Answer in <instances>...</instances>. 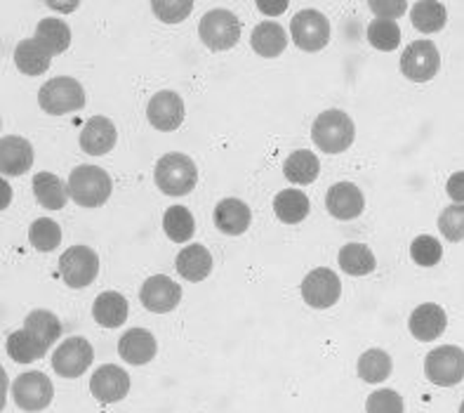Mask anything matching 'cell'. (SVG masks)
I'll use <instances>...</instances> for the list:
<instances>
[{
  "instance_id": "obj_1",
  "label": "cell",
  "mask_w": 464,
  "mask_h": 413,
  "mask_svg": "<svg viewBox=\"0 0 464 413\" xmlns=\"http://www.w3.org/2000/svg\"><path fill=\"white\" fill-rule=\"evenodd\" d=\"M314 144L325 153H342L352 147L353 137H356V125L352 116L340 109H328L321 112L314 121L312 128Z\"/></svg>"
},
{
  "instance_id": "obj_2",
  "label": "cell",
  "mask_w": 464,
  "mask_h": 413,
  "mask_svg": "<svg viewBox=\"0 0 464 413\" xmlns=\"http://www.w3.org/2000/svg\"><path fill=\"white\" fill-rule=\"evenodd\" d=\"M156 187L168 196H187L198 182V168L187 153H165L156 163Z\"/></svg>"
},
{
  "instance_id": "obj_3",
  "label": "cell",
  "mask_w": 464,
  "mask_h": 413,
  "mask_svg": "<svg viewBox=\"0 0 464 413\" xmlns=\"http://www.w3.org/2000/svg\"><path fill=\"white\" fill-rule=\"evenodd\" d=\"M111 177L100 165H78L69 175V196L82 208H97L111 196Z\"/></svg>"
},
{
  "instance_id": "obj_4",
  "label": "cell",
  "mask_w": 464,
  "mask_h": 413,
  "mask_svg": "<svg viewBox=\"0 0 464 413\" xmlns=\"http://www.w3.org/2000/svg\"><path fill=\"white\" fill-rule=\"evenodd\" d=\"M38 104L50 116H64L69 112H78L85 106V90L76 78L57 76L38 90Z\"/></svg>"
},
{
  "instance_id": "obj_5",
  "label": "cell",
  "mask_w": 464,
  "mask_h": 413,
  "mask_svg": "<svg viewBox=\"0 0 464 413\" xmlns=\"http://www.w3.org/2000/svg\"><path fill=\"white\" fill-rule=\"evenodd\" d=\"M200 41L206 43L210 50L222 53L229 50L241 38V22L234 12L229 10H210L198 24Z\"/></svg>"
},
{
  "instance_id": "obj_6",
  "label": "cell",
  "mask_w": 464,
  "mask_h": 413,
  "mask_svg": "<svg viewBox=\"0 0 464 413\" xmlns=\"http://www.w3.org/2000/svg\"><path fill=\"white\" fill-rule=\"evenodd\" d=\"M59 274H62L69 289H85L100 274V258H97L92 248L71 246L59 258Z\"/></svg>"
},
{
  "instance_id": "obj_7",
  "label": "cell",
  "mask_w": 464,
  "mask_h": 413,
  "mask_svg": "<svg viewBox=\"0 0 464 413\" xmlns=\"http://www.w3.org/2000/svg\"><path fill=\"white\" fill-rule=\"evenodd\" d=\"M424 373L439 388H453L464 378V349L455 345H443L427 354Z\"/></svg>"
},
{
  "instance_id": "obj_8",
  "label": "cell",
  "mask_w": 464,
  "mask_h": 413,
  "mask_svg": "<svg viewBox=\"0 0 464 413\" xmlns=\"http://www.w3.org/2000/svg\"><path fill=\"white\" fill-rule=\"evenodd\" d=\"M53 397L54 388L43 371L22 373L12 383V399L24 411H43L45 407H50Z\"/></svg>"
},
{
  "instance_id": "obj_9",
  "label": "cell",
  "mask_w": 464,
  "mask_h": 413,
  "mask_svg": "<svg viewBox=\"0 0 464 413\" xmlns=\"http://www.w3.org/2000/svg\"><path fill=\"white\" fill-rule=\"evenodd\" d=\"M295 45L304 53H318L330 41V22L325 15L316 10H302L293 17L290 24Z\"/></svg>"
},
{
  "instance_id": "obj_10",
  "label": "cell",
  "mask_w": 464,
  "mask_h": 413,
  "mask_svg": "<svg viewBox=\"0 0 464 413\" xmlns=\"http://www.w3.org/2000/svg\"><path fill=\"white\" fill-rule=\"evenodd\" d=\"M441 54L431 41H415L401 54V71L403 76L415 83H427L439 74Z\"/></svg>"
},
{
  "instance_id": "obj_11",
  "label": "cell",
  "mask_w": 464,
  "mask_h": 413,
  "mask_svg": "<svg viewBox=\"0 0 464 413\" xmlns=\"http://www.w3.org/2000/svg\"><path fill=\"white\" fill-rule=\"evenodd\" d=\"M342 295V281L335 271L328 267H318L309 271L302 281V298L314 310H328L335 305Z\"/></svg>"
},
{
  "instance_id": "obj_12",
  "label": "cell",
  "mask_w": 464,
  "mask_h": 413,
  "mask_svg": "<svg viewBox=\"0 0 464 413\" xmlns=\"http://www.w3.org/2000/svg\"><path fill=\"white\" fill-rule=\"evenodd\" d=\"M92 359V345L85 338H69L54 349L53 369L62 378H78L88 371Z\"/></svg>"
},
{
  "instance_id": "obj_13",
  "label": "cell",
  "mask_w": 464,
  "mask_h": 413,
  "mask_svg": "<svg viewBox=\"0 0 464 413\" xmlns=\"http://www.w3.org/2000/svg\"><path fill=\"white\" fill-rule=\"evenodd\" d=\"M179 300H182V286L172 281L170 277H163V274L147 279L140 289V302L147 307L149 312H172L179 305Z\"/></svg>"
},
{
  "instance_id": "obj_14",
  "label": "cell",
  "mask_w": 464,
  "mask_h": 413,
  "mask_svg": "<svg viewBox=\"0 0 464 413\" xmlns=\"http://www.w3.org/2000/svg\"><path fill=\"white\" fill-rule=\"evenodd\" d=\"M147 118L156 130H163V133L177 130L184 121L182 94L172 93V90L156 93L147 106Z\"/></svg>"
},
{
  "instance_id": "obj_15",
  "label": "cell",
  "mask_w": 464,
  "mask_h": 413,
  "mask_svg": "<svg viewBox=\"0 0 464 413\" xmlns=\"http://www.w3.org/2000/svg\"><path fill=\"white\" fill-rule=\"evenodd\" d=\"M90 392L102 404H113V401L125 399V395L130 392V376L121 366H100L90 378Z\"/></svg>"
},
{
  "instance_id": "obj_16",
  "label": "cell",
  "mask_w": 464,
  "mask_h": 413,
  "mask_svg": "<svg viewBox=\"0 0 464 413\" xmlns=\"http://www.w3.org/2000/svg\"><path fill=\"white\" fill-rule=\"evenodd\" d=\"M325 208L333 218L353 220L359 218L365 208L363 192L353 182H337L325 194Z\"/></svg>"
},
{
  "instance_id": "obj_17",
  "label": "cell",
  "mask_w": 464,
  "mask_h": 413,
  "mask_svg": "<svg viewBox=\"0 0 464 413\" xmlns=\"http://www.w3.org/2000/svg\"><path fill=\"white\" fill-rule=\"evenodd\" d=\"M34 165V147L29 140L5 135L0 140V171L5 177L24 175Z\"/></svg>"
},
{
  "instance_id": "obj_18",
  "label": "cell",
  "mask_w": 464,
  "mask_h": 413,
  "mask_svg": "<svg viewBox=\"0 0 464 413\" xmlns=\"http://www.w3.org/2000/svg\"><path fill=\"white\" fill-rule=\"evenodd\" d=\"M118 133L111 118L94 116L90 118L81 133V149L90 156H104L116 147Z\"/></svg>"
},
{
  "instance_id": "obj_19",
  "label": "cell",
  "mask_w": 464,
  "mask_h": 413,
  "mask_svg": "<svg viewBox=\"0 0 464 413\" xmlns=\"http://www.w3.org/2000/svg\"><path fill=\"white\" fill-rule=\"evenodd\" d=\"M408 326H411L412 338H418V340L422 342L436 340V338H441V333L448 326L446 310L434 305V302H424V305H420L418 310L411 314Z\"/></svg>"
},
{
  "instance_id": "obj_20",
  "label": "cell",
  "mask_w": 464,
  "mask_h": 413,
  "mask_svg": "<svg viewBox=\"0 0 464 413\" xmlns=\"http://www.w3.org/2000/svg\"><path fill=\"white\" fill-rule=\"evenodd\" d=\"M156 338L144 329L125 330L118 340V354L132 366H144L156 357Z\"/></svg>"
},
{
  "instance_id": "obj_21",
  "label": "cell",
  "mask_w": 464,
  "mask_h": 413,
  "mask_svg": "<svg viewBox=\"0 0 464 413\" xmlns=\"http://www.w3.org/2000/svg\"><path fill=\"white\" fill-rule=\"evenodd\" d=\"M250 208L238 199H224L215 208V224L227 236H241L250 227Z\"/></svg>"
},
{
  "instance_id": "obj_22",
  "label": "cell",
  "mask_w": 464,
  "mask_h": 413,
  "mask_svg": "<svg viewBox=\"0 0 464 413\" xmlns=\"http://www.w3.org/2000/svg\"><path fill=\"white\" fill-rule=\"evenodd\" d=\"M50 62H53V53L43 43L35 41V38H26V41H22L14 47V64L26 76H41V74H45L50 69Z\"/></svg>"
},
{
  "instance_id": "obj_23",
  "label": "cell",
  "mask_w": 464,
  "mask_h": 413,
  "mask_svg": "<svg viewBox=\"0 0 464 413\" xmlns=\"http://www.w3.org/2000/svg\"><path fill=\"white\" fill-rule=\"evenodd\" d=\"M177 271L187 281H203L212 271L210 251L206 246H200V243H191V246L182 248L179 255H177Z\"/></svg>"
},
{
  "instance_id": "obj_24",
  "label": "cell",
  "mask_w": 464,
  "mask_h": 413,
  "mask_svg": "<svg viewBox=\"0 0 464 413\" xmlns=\"http://www.w3.org/2000/svg\"><path fill=\"white\" fill-rule=\"evenodd\" d=\"M250 45H253V50L259 57L274 59L285 50V45H288V35H285V29H283L281 24L262 22L253 29Z\"/></svg>"
},
{
  "instance_id": "obj_25",
  "label": "cell",
  "mask_w": 464,
  "mask_h": 413,
  "mask_svg": "<svg viewBox=\"0 0 464 413\" xmlns=\"http://www.w3.org/2000/svg\"><path fill=\"white\" fill-rule=\"evenodd\" d=\"M92 317L104 329H118L128 319V300L121 293H116V290H106V293H102L94 300Z\"/></svg>"
},
{
  "instance_id": "obj_26",
  "label": "cell",
  "mask_w": 464,
  "mask_h": 413,
  "mask_svg": "<svg viewBox=\"0 0 464 413\" xmlns=\"http://www.w3.org/2000/svg\"><path fill=\"white\" fill-rule=\"evenodd\" d=\"M34 194L47 211H62L69 199V187L53 172H38L34 177Z\"/></svg>"
},
{
  "instance_id": "obj_27",
  "label": "cell",
  "mask_w": 464,
  "mask_h": 413,
  "mask_svg": "<svg viewBox=\"0 0 464 413\" xmlns=\"http://www.w3.org/2000/svg\"><path fill=\"white\" fill-rule=\"evenodd\" d=\"M309 196L300 189H283L278 192L276 199H274V211H276V218L285 224H297L309 215Z\"/></svg>"
},
{
  "instance_id": "obj_28",
  "label": "cell",
  "mask_w": 464,
  "mask_h": 413,
  "mask_svg": "<svg viewBox=\"0 0 464 413\" xmlns=\"http://www.w3.org/2000/svg\"><path fill=\"white\" fill-rule=\"evenodd\" d=\"M411 22L420 34H436L448 22V12L439 0H420L411 7Z\"/></svg>"
},
{
  "instance_id": "obj_29",
  "label": "cell",
  "mask_w": 464,
  "mask_h": 413,
  "mask_svg": "<svg viewBox=\"0 0 464 413\" xmlns=\"http://www.w3.org/2000/svg\"><path fill=\"white\" fill-rule=\"evenodd\" d=\"M321 172V163H318L316 153L309 149H300L293 152L283 163V175L288 177L293 184H312Z\"/></svg>"
},
{
  "instance_id": "obj_30",
  "label": "cell",
  "mask_w": 464,
  "mask_h": 413,
  "mask_svg": "<svg viewBox=\"0 0 464 413\" xmlns=\"http://www.w3.org/2000/svg\"><path fill=\"white\" fill-rule=\"evenodd\" d=\"M7 354H10L12 361H17V364H31V361H38L45 357L47 345L38 340L34 333L22 329L10 333V338H7Z\"/></svg>"
},
{
  "instance_id": "obj_31",
  "label": "cell",
  "mask_w": 464,
  "mask_h": 413,
  "mask_svg": "<svg viewBox=\"0 0 464 413\" xmlns=\"http://www.w3.org/2000/svg\"><path fill=\"white\" fill-rule=\"evenodd\" d=\"M342 271H347L352 277H365L375 270V255L365 243H347L342 246L340 255H337Z\"/></svg>"
},
{
  "instance_id": "obj_32",
  "label": "cell",
  "mask_w": 464,
  "mask_h": 413,
  "mask_svg": "<svg viewBox=\"0 0 464 413\" xmlns=\"http://www.w3.org/2000/svg\"><path fill=\"white\" fill-rule=\"evenodd\" d=\"M35 41L50 50L53 54L64 53L66 47L71 45V29L64 19L59 17H47L35 26Z\"/></svg>"
},
{
  "instance_id": "obj_33",
  "label": "cell",
  "mask_w": 464,
  "mask_h": 413,
  "mask_svg": "<svg viewBox=\"0 0 464 413\" xmlns=\"http://www.w3.org/2000/svg\"><path fill=\"white\" fill-rule=\"evenodd\" d=\"M163 230L175 243L188 241L196 231V220L184 206H170L163 215Z\"/></svg>"
},
{
  "instance_id": "obj_34",
  "label": "cell",
  "mask_w": 464,
  "mask_h": 413,
  "mask_svg": "<svg viewBox=\"0 0 464 413\" xmlns=\"http://www.w3.org/2000/svg\"><path fill=\"white\" fill-rule=\"evenodd\" d=\"M24 329L34 333L41 342H45L47 348L53 342H57L59 336H62V321L53 312H47V310H34L29 317L24 319Z\"/></svg>"
},
{
  "instance_id": "obj_35",
  "label": "cell",
  "mask_w": 464,
  "mask_h": 413,
  "mask_svg": "<svg viewBox=\"0 0 464 413\" xmlns=\"http://www.w3.org/2000/svg\"><path fill=\"white\" fill-rule=\"evenodd\" d=\"M392 357L384 349H368L361 354L359 359V376L363 378L365 383H382L392 376Z\"/></svg>"
},
{
  "instance_id": "obj_36",
  "label": "cell",
  "mask_w": 464,
  "mask_h": 413,
  "mask_svg": "<svg viewBox=\"0 0 464 413\" xmlns=\"http://www.w3.org/2000/svg\"><path fill=\"white\" fill-rule=\"evenodd\" d=\"M368 43L382 53H392L401 43V29L394 19H372L368 26Z\"/></svg>"
},
{
  "instance_id": "obj_37",
  "label": "cell",
  "mask_w": 464,
  "mask_h": 413,
  "mask_svg": "<svg viewBox=\"0 0 464 413\" xmlns=\"http://www.w3.org/2000/svg\"><path fill=\"white\" fill-rule=\"evenodd\" d=\"M29 239L31 246L35 251H41V253H50L54 248L62 243V230H59V224L50 218H38L34 224H31L29 230Z\"/></svg>"
},
{
  "instance_id": "obj_38",
  "label": "cell",
  "mask_w": 464,
  "mask_h": 413,
  "mask_svg": "<svg viewBox=\"0 0 464 413\" xmlns=\"http://www.w3.org/2000/svg\"><path fill=\"white\" fill-rule=\"evenodd\" d=\"M443 246L439 243V239L434 236H418L415 241L411 243V258L418 262L420 267H434L436 262H441Z\"/></svg>"
},
{
  "instance_id": "obj_39",
  "label": "cell",
  "mask_w": 464,
  "mask_h": 413,
  "mask_svg": "<svg viewBox=\"0 0 464 413\" xmlns=\"http://www.w3.org/2000/svg\"><path fill=\"white\" fill-rule=\"evenodd\" d=\"M439 231L446 236L448 241H462L464 239V203L448 206L439 215Z\"/></svg>"
},
{
  "instance_id": "obj_40",
  "label": "cell",
  "mask_w": 464,
  "mask_h": 413,
  "mask_svg": "<svg viewBox=\"0 0 464 413\" xmlns=\"http://www.w3.org/2000/svg\"><path fill=\"white\" fill-rule=\"evenodd\" d=\"M368 413H403V399L394 389H377L365 401Z\"/></svg>"
},
{
  "instance_id": "obj_41",
  "label": "cell",
  "mask_w": 464,
  "mask_h": 413,
  "mask_svg": "<svg viewBox=\"0 0 464 413\" xmlns=\"http://www.w3.org/2000/svg\"><path fill=\"white\" fill-rule=\"evenodd\" d=\"M151 10L153 15L165 24H179L191 15L194 10V3H175V0H163V3H151Z\"/></svg>"
},
{
  "instance_id": "obj_42",
  "label": "cell",
  "mask_w": 464,
  "mask_h": 413,
  "mask_svg": "<svg viewBox=\"0 0 464 413\" xmlns=\"http://www.w3.org/2000/svg\"><path fill=\"white\" fill-rule=\"evenodd\" d=\"M371 10L375 12L377 19H394L408 10V3H403V0H399V3H371Z\"/></svg>"
},
{
  "instance_id": "obj_43",
  "label": "cell",
  "mask_w": 464,
  "mask_h": 413,
  "mask_svg": "<svg viewBox=\"0 0 464 413\" xmlns=\"http://www.w3.org/2000/svg\"><path fill=\"white\" fill-rule=\"evenodd\" d=\"M446 192L455 203H464V171L450 175V180L446 184Z\"/></svg>"
},
{
  "instance_id": "obj_44",
  "label": "cell",
  "mask_w": 464,
  "mask_h": 413,
  "mask_svg": "<svg viewBox=\"0 0 464 413\" xmlns=\"http://www.w3.org/2000/svg\"><path fill=\"white\" fill-rule=\"evenodd\" d=\"M257 7L265 15H281V12L288 10V3H265V0H259Z\"/></svg>"
},
{
  "instance_id": "obj_45",
  "label": "cell",
  "mask_w": 464,
  "mask_h": 413,
  "mask_svg": "<svg viewBox=\"0 0 464 413\" xmlns=\"http://www.w3.org/2000/svg\"><path fill=\"white\" fill-rule=\"evenodd\" d=\"M459 413H464V401H462V407H459Z\"/></svg>"
}]
</instances>
